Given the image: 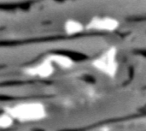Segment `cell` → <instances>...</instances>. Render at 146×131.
Listing matches in <instances>:
<instances>
[{
  "label": "cell",
  "mask_w": 146,
  "mask_h": 131,
  "mask_svg": "<svg viewBox=\"0 0 146 131\" xmlns=\"http://www.w3.org/2000/svg\"><path fill=\"white\" fill-rule=\"evenodd\" d=\"M20 123H37L48 116L47 108L39 101H23L3 109Z\"/></svg>",
  "instance_id": "cell-1"
},
{
  "label": "cell",
  "mask_w": 146,
  "mask_h": 131,
  "mask_svg": "<svg viewBox=\"0 0 146 131\" xmlns=\"http://www.w3.org/2000/svg\"><path fill=\"white\" fill-rule=\"evenodd\" d=\"M92 65L95 70L107 77L115 78L119 71L117 48L115 46L109 47L92 61Z\"/></svg>",
  "instance_id": "cell-2"
},
{
  "label": "cell",
  "mask_w": 146,
  "mask_h": 131,
  "mask_svg": "<svg viewBox=\"0 0 146 131\" xmlns=\"http://www.w3.org/2000/svg\"><path fill=\"white\" fill-rule=\"evenodd\" d=\"M120 26V21L115 17L94 16L86 24V30L112 33L116 31Z\"/></svg>",
  "instance_id": "cell-3"
},
{
  "label": "cell",
  "mask_w": 146,
  "mask_h": 131,
  "mask_svg": "<svg viewBox=\"0 0 146 131\" xmlns=\"http://www.w3.org/2000/svg\"><path fill=\"white\" fill-rule=\"evenodd\" d=\"M56 71V66L53 63L46 57L40 63L26 67L23 70V73L33 78L38 79H47L54 75Z\"/></svg>",
  "instance_id": "cell-4"
},
{
  "label": "cell",
  "mask_w": 146,
  "mask_h": 131,
  "mask_svg": "<svg viewBox=\"0 0 146 131\" xmlns=\"http://www.w3.org/2000/svg\"><path fill=\"white\" fill-rule=\"evenodd\" d=\"M47 57L53 63L56 67H58L62 70H70L74 65V60L70 57L64 54L53 53L48 55Z\"/></svg>",
  "instance_id": "cell-5"
},
{
  "label": "cell",
  "mask_w": 146,
  "mask_h": 131,
  "mask_svg": "<svg viewBox=\"0 0 146 131\" xmlns=\"http://www.w3.org/2000/svg\"><path fill=\"white\" fill-rule=\"evenodd\" d=\"M63 30L68 36H74L81 33L86 30V25L75 19H68L63 25Z\"/></svg>",
  "instance_id": "cell-6"
},
{
  "label": "cell",
  "mask_w": 146,
  "mask_h": 131,
  "mask_svg": "<svg viewBox=\"0 0 146 131\" xmlns=\"http://www.w3.org/2000/svg\"><path fill=\"white\" fill-rule=\"evenodd\" d=\"M15 122V120L13 118V117L9 113H8L7 112L3 110V112L0 115V128L2 130L9 129L13 126Z\"/></svg>",
  "instance_id": "cell-7"
}]
</instances>
